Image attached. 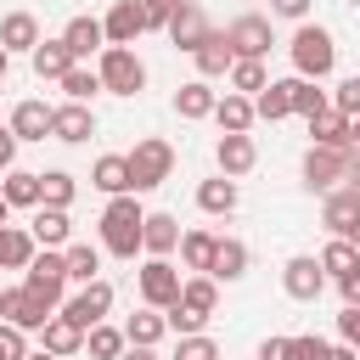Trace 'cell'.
Segmentation results:
<instances>
[{
    "label": "cell",
    "mask_w": 360,
    "mask_h": 360,
    "mask_svg": "<svg viewBox=\"0 0 360 360\" xmlns=\"http://www.w3.org/2000/svg\"><path fill=\"white\" fill-rule=\"evenodd\" d=\"M141 219H146V208L135 202V191L107 197V208H101V219H96V231H101V253H112V259H135V253H141Z\"/></svg>",
    "instance_id": "obj_1"
},
{
    "label": "cell",
    "mask_w": 360,
    "mask_h": 360,
    "mask_svg": "<svg viewBox=\"0 0 360 360\" xmlns=\"http://www.w3.org/2000/svg\"><path fill=\"white\" fill-rule=\"evenodd\" d=\"M214 309H219V281L214 276H186L180 281V298L163 309V321H169L174 338H191V332H202L214 321Z\"/></svg>",
    "instance_id": "obj_2"
},
{
    "label": "cell",
    "mask_w": 360,
    "mask_h": 360,
    "mask_svg": "<svg viewBox=\"0 0 360 360\" xmlns=\"http://www.w3.org/2000/svg\"><path fill=\"white\" fill-rule=\"evenodd\" d=\"M287 56H292V73L298 79H326L332 68H338V39L321 28V22H298L292 28V39H287Z\"/></svg>",
    "instance_id": "obj_3"
},
{
    "label": "cell",
    "mask_w": 360,
    "mask_h": 360,
    "mask_svg": "<svg viewBox=\"0 0 360 360\" xmlns=\"http://www.w3.org/2000/svg\"><path fill=\"white\" fill-rule=\"evenodd\" d=\"M124 163H129V191L141 197V191H158V186L174 174V146H169L163 135H146V141H135V146L124 152Z\"/></svg>",
    "instance_id": "obj_4"
},
{
    "label": "cell",
    "mask_w": 360,
    "mask_h": 360,
    "mask_svg": "<svg viewBox=\"0 0 360 360\" xmlns=\"http://www.w3.org/2000/svg\"><path fill=\"white\" fill-rule=\"evenodd\" d=\"M96 79H101L107 96H141L146 90V62L135 56V45H101Z\"/></svg>",
    "instance_id": "obj_5"
},
{
    "label": "cell",
    "mask_w": 360,
    "mask_h": 360,
    "mask_svg": "<svg viewBox=\"0 0 360 360\" xmlns=\"http://www.w3.org/2000/svg\"><path fill=\"white\" fill-rule=\"evenodd\" d=\"M22 287H28L45 309H62V292H68V259H62V248L34 253V259L22 264Z\"/></svg>",
    "instance_id": "obj_6"
},
{
    "label": "cell",
    "mask_w": 360,
    "mask_h": 360,
    "mask_svg": "<svg viewBox=\"0 0 360 360\" xmlns=\"http://www.w3.org/2000/svg\"><path fill=\"white\" fill-rule=\"evenodd\" d=\"M349 169H354V152L349 146H309L304 152V186L309 191H338L343 180H349Z\"/></svg>",
    "instance_id": "obj_7"
},
{
    "label": "cell",
    "mask_w": 360,
    "mask_h": 360,
    "mask_svg": "<svg viewBox=\"0 0 360 360\" xmlns=\"http://www.w3.org/2000/svg\"><path fill=\"white\" fill-rule=\"evenodd\" d=\"M225 45H231V56H270V45H276V28H270V17H259V11H242V17H231L225 28Z\"/></svg>",
    "instance_id": "obj_8"
},
{
    "label": "cell",
    "mask_w": 360,
    "mask_h": 360,
    "mask_svg": "<svg viewBox=\"0 0 360 360\" xmlns=\"http://www.w3.org/2000/svg\"><path fill=\"white\" fill-rule=\"evenodd\" d=\"M180 270H174V259H152L146 253V264L135 270V292H141V304H152V309H169L174 298H180Z\"/></svg>",
    "instance_id": "obj_9"
},
{
    "label": "cell",
    "mask_w": 360,
    "mask_h": 360,
    "mask_svg": "<svg viewBox=\"0 0 360 360\" xmlns=\"http://www.w3.org/2000/svg\"><path fill=\"white\" fill-rule=\"evenodd\" d=\"M281 292H287L292 304H315V298L326 292V270H321V259H315V253H292V259L281 264Z\"/></svg>",
    "instance_id": "obj_10"
},
{
    "label": "cell",
    "mask_w": 360,
    "mask_h": 360,
    "mask_svg": "<svg viewBox=\"0 0 360 360\" xmlns=\"http://www.w3.org/2000/svg\"><path fill=\"white\" fill-rule=\"evenodd\" d=\"M107 309H112V281H101V276H96V281H84L73 298H62V309H56V315H68L73 326H84V332H90L96 321H107Z\"/></svg>",
    "instance_id": "obj_11"
},
{
    "label": "cell",
    "mask_w": 360,
    "mask_h": 360,
    "mask_svg": "<svg viewBox=\"0 0 360 360\" xmlns=\"http://www.w3.org/2000/svg\"><path fill=\"white\" fill-rule=\"evenodd\" d=\"M321 225H326L332 236H343V242L360 248V191H354V186L326 191V202H321Z\"/></svg>",
    "instance_id": "obj_12"
},
{
    "label": "cell",
    "mask_w": 360,
    "mask_h": 360,
    "mask_svg": "<svg viewBox=\"0 0 360 360\" xmlns=\"http://www.w3.org/2000/svg\"><path fill=\"white\" fill-rule=\"evenodd\" d=\"M51 315H56V309H45L28 287H0V321H6V326H17V332H39Z\"/></svg>",
    "instance_id": "obj_13"
},
{
    "label": "cell",
    "mask_w": 360,
    "mask_h": 360,
    "mask_svg": "<svg viewBox=\"0 0 360 360\" xmlns=\"http://www.w3.org/2000/svg\"><path fill=\"white\" fill-rule=\"evenodd\" d=\"M96 135V112H90V101H62V107H51V141H62V146H84Z\"/></svg>",
    "instance_id": "obj_14"
},
{
    "label": "cell",
    "mask_w": 360,
    "mask_h": 360,
    "mask_svg": "<svg viewBox=\"0 0 360 360\" xmlns=\"http://www.w3.org/2000/svg\"><path fill=\"white\" fill-rule=\"evenodd\" d=\"M101 34H107V45H135V39L146 34L141 0H112V11L101 17Z\"/></svg>",
    "instance_id": "obj_15"
},
{
    "label": "cell",
    "mask_w": 360,
    "mask_h": 360,
    "mask_svg": "<svg viewBox=\"0 0 360 360\" xmlns=\"http://www.w3.org/2000/svg\"><path fill=\"white\" fill-rule=\"evenodd\" d=\"M163 34L174 39V51H186V56H191V51H197V45H202V39L214 34V28H208V17H202V6H197V0H186V6L174 11V22H169Z\"/></svg>",
    "instance_id": "obj_16"
},
{
    "label": "cell",
    "mask_w": 360,
    "mask_h": 360,
    "mask_svg": "<svg viewBox=\"0 0 360 360\" xmlns=\"http://www.w3.org/2000/svg\"><path fill=\"white\" fill-rule=\"evenodd\" d=\"M214 163H219V174L242 180V174L259 163V146H253V135H219V141H214Z\"/></svg>",
    "instance_id": "obj_17"
},
{
    "label": "cell",
    "mask_w": 360,
    "mask_h": 360,
    "mask_svg": "<svg viewBox=\"0 0 360 360\" xmlns=\"http://www.w3.org/2000/svg\"><path fill=\"white\" fill-rule=\"evenodd\" d=\"M174 248H180V219H174V214H163V208H158V214H146V219H141V253L169 259Z\"/></svg>",
    "instance_id": "obj_18"
},
{
    "label": "cell",
    "mask_w": 360,
    "mask_h": 360,
    "mask_svg": "<svg viewBox=\"0 0 360 360\" xmlns=\"http://www.w3.org/2000/svg\"><path fill=\"white\" fill-rule=\"evenodd\" d=\"M214 101H219V90H214L208 79H186V84L174 90V112H180L186 124H202V118H214Z\"/></svg>",
    "instance_id": "obj_19"
},
{
    "label": "cell",
    "mask_w": 360,
    "mask_h": 360,
    "mask_svg": "<svg viewBox=\"0 0 360 360\" xmlns=\"http://www.w3.org/2000/svg\"><path fill=\"white\" fill-rule=\"evenodd\" d=\"M28 236L39 242V248H68L73 242V219H68V208H34V219H28Z\"/></svg>",
    "instance_id": "obj_20"
},
{
    "label": "cell",
    "mask_w": 360,
    "mask_h": 360,
    "mask_svg": "<svg viewBox=\"0 0 360 360\" xmlns=\"http://www.w3.org/2000/svg\"><path fill=\"white\" fill-rule=\"evenodd\" d=\"M248 264H253L248 242H242V236H219V242H214V264H208V276H214V281H242Z\"/></svg>",
    "instance_id": "obj_21"
},
{
    "label": "cell",
    "mask_w": 360,
    "mask_h": 360,
    "mask_svg": "<svg viewBox=\"0 0 360 360\" xmlns=\"http://www.w3.org/2000/svg\"><path fill=\"white\" fill-rule=\"evenodd\" d=\"M62 45H68L79 62L101 56V45H107V34H101V17H68V28H62Z\"/></svg>",
    "instance_id": "obj_22"
},
{
    "label": "cell",
    "mask_w": 360,
    "mask_h": 360,
    "mask_svg": "<svg viewBox=\"0 0 360 360\" xmlns=\"http://www.w3.org/2000/svg\"><path fill=\"white\" fill-rule=\"evenodd\" d=\"M214 124H219L225 135H248V129L259 124V112H253V96H236V90H225V96L214 101Z\"/></svg>",
    "instance_id": "obj_23"
},
{
    "label": "cell",
    "mask_w": 360,
    "mask_h": 360,
    "mask_svg": "<svg viewBox=\"0 0 360 360\" xmlns=\"http://www.w3.org/2000/svg\"><path fill=\"white\" fill-rule=\"evenodd\" d=\"M6 124H11V135H17V141H45V135H51V107L28 96V101H17V107H11V118H6Z\"/></svg>",
    "instance_id": "obj_24"
},
{
    "label": "cell",
    "mask_w": 360,
    "mask_h": 360,
    "mask_svg": "<svg viewBox=\"0 0 360 360\" xmlns=\"http://www.w3.org/2000/svg\"><path fill=\"white\" fill-rule=\"evenodd\" d=\"M236 202H242V191H236V180H231V174H214V180H202V186H197V208H202V214H214V219L236 214Z\"/></svg>",
    "instance_id": "obj_25"
},
{
    "label": "cell",
    "mask_w": 360,
    "mask_h": 360,
    "mask_svg": "<svg viewBox=\"0 0 360 360\" xmlns=\"http://www.w3.org/2000/svg\"><path fill=\"white\" fill-rule=\"evenodd\" d=\"M39 349H51V354H62V360H73V354L84 349V326H73L68 315H51V321L39 326Z\"/></svg>",
    "instance_id": "obj_26"
},
{
    "label": "cell",
    "mask_w": 360,
    "mask_h": 360,
    "mask_svg": "<svg viewBox=\"0 0 360 360\" xmlns=\"http://www.w3.org/2000/svg\"><path fill=\"white\" fill-rule=\"evenodd\" d=\"M28 62H34V73H39V79H51V84H56V79H62L79 56H73V51L62 45V34H56V39H39V45L28 51Z\"/></svg>",
    "instance_id": "obj_27"
},
{
    "label": "cell",
    "mask_w": 360,
    "mask_h": 360,
    "mask_svg": "<svg viewBox=\"0 0 360 360\" xmlns=\"http://www.w3.org/2000/svg\"><path fill=\"white\" fill-rule=\"evenodd\" d=\"M0 45L17 56V51H34L39 45V17L34 11H6L0 17Z\"/></svg>",
    "instance_id": "obj_28"
},
{
    "label": "cell",
    "mask_w": 360,
    "mask_h": 360,
    "mask_svg": "<svg viewBox=\"0 0 360 360\" xmlns=\"http://www.w3.org/2000/svg\"><path fill=\"white\" fill-rule=\"evenodd\" d=\"M191 62H197V79H225V68H231L236 56H231V45H225V34L214 28V34H208V39H202V45L191 51Z\"/></svg>",
    "instance_id": "obj_29"
},
{
    "label": "cell",
    "mask_w": 360,
    "mask_h": 360,
    "mask_svg": "<svg viewBox=\"0 0 360 360\" xmlns=\"http://www.w3.org/2000/svg\"><path fill=\"white\" fill-rule=\"evenodd\" d=\"M124 338L129 343H146V349H158L163 338H169V321H163V309H152V304H141L129 321H124Z\"/></svg>",
    "instance_id": "obj_30"
},
{
    "label": "cell",
    "mask_w": 360,
    "mask_h": 360,
    "mask_svg": "<svg viewBox=\"0 0 360 360\" xmlns=\"http://www.w3.org/2000/svg\"><path fill=\"white\" fill-rule=\"evenodd\" d=\"M39 253V242L28 236V225H0V270H22Z\"/></svg>",
    "instance_id": "obj_31"
},
{
    "label": "cell",
    "mask_w": 360,
    "mask_h": 360,
    "mask_svg": "<svg viewBox=\"0 0 360 360\" xmlns=\"http://www.w3.org/2000/svg\"><path fill=\"white\" fill-rule=\"evenodd\" d=\"M90 186H96V191H107V197L129 191V163H124V152H101V158H96V169H90Z\"/></svg>",
    "instance_id": "obj_32"
},
{
    "label": "cell",
    "mask_w": 360,
    "mask_h": 360,
    "mask_svg": "<svg viewBox=\"0 0 360 360\" xmlns=\"http://www.w3.org/2000/svg\"><path fill=\"white\" fill-rule=\"evenodd\" d=\"M0 197L11 202V208H39V174L34 169H6V180H0Z\"/></svg>",
    "instance_id": "obj_33"
},
{
    "label": "cell",
    "mask_w": 360,
    "mask_h": 360,
    "mask_svg": "<svg viewBox=\"0 0 360 360\" xmlns=\"http://www.w3.org/2000/svg\"><path fill=\"white\" fill-rule=\"evenodd\" d=\"M214 231H180V264L191 270V276H208V264H214Z\"/></svg>",
    "instance_id": "obj_34"
},
{
    "label": "cell",
    "mask_w": 360,
    "mask_h": 360,
    "mask_svg": "<svg viewBox=\"0 0 360 360\" xmlns=\"http://www.w3.org/2000/svg\"><path fill=\"white\" fill-rule=\"evenodd\" d=\"M309 146H349V118L338 107H321L309 118Z\"/></svg>",
    "instance_id": "obj_35"
},
{
    "label": "cell",
    "mask_w": 360,
    "mask_h": 360,
    "mask_svg": "<svg viewBox=\"0 0 360 360\" xmlns=\"http://www.w3.org/2000/svg\"><path fill=\"white\" fill-rule=\"evenodd\" d=\"M124 349H129L124 326H107V321H96V326L84 332V354H90V360H118Z\"/></svg>",
    "instance_id": "obj_36"
},
{
    "label": "cell",
    "mask_w": 360,
    "mask_h": 360,
    "mask_svg": "<svg viewBox=\"0 0 360 360\" xmlns=\"http://www.w3.org/2000/svg\"><path fill=\"white\" fill-rule=\"evenodd\" d=\"M225 79H231V90H236V96H259V90L270 84V73H264V62H259V56H236V62L225 68Z\"/></svg>",
    "instance_id": "obj_37"
},
{
    "label": "cell",
    "mask_w": 360,
    "mask_h": 360,
    "mask_svg": "<svg viewBox=\"0 0 360 360\" xmlns=\"http://www.w3.org/2000/svg\"><path fill=\"white\" fill-rule=\"evenodd\" d=\"M253 112H259L264 124H281V118H292V96H287V79H270V84L253 96Z\"/></svg>",
    "instance_id": "obj_38"
},
{
    "label": "cell",
    "mask_w": 360,
    "mask_h": 360,
    "mask_svg": "<svg viewBox=\"0 0 360 360\" xmlns=\"http://www.w3.org/2000/svg\"><path fill=\"white\" fill-rule=\"evenodd\" d=\"M73 197H79V180L68 169H45L39 174V202L45 208H73Z\"/></svg>",
    "instance_id": "obj_39"
},
{
    "label": "cell",
    "mask_w": 360,
    "mask_h": 360,
    "mask_svg": "<svg viewBox=\"0 0 360 360\" xmlns=\"http://www.w3.org/2000/svg\"><path fill=\"white\" fill-rule=\"evenodd\" d=\"M62 259H68V281H79V287L101 276V248H90V242H68Z\"/></svg>",
    "instance_id": "obj_40"
},
{
    "label": "cell",
    "mask_w": 360,
    "mask_h": 360,
    "mask_svg": "<svg viewBox=\"0 0 360 360\" xmlns=\"http://www.w3.org/2000/svg\"><path fill=\"white\" fill-rule=\"evenodd\" d=\"M287 96H292V112H298V118H315L321 107H332V101H326V90H321L315 79H298V73L287 79Z\"/></svg>",
    "instance_id": "obj_41"
},
{
    "label": "cell",
    "mask_w": 360,
    "mask_h": 360,
    "mask_svg": "<svg viewBox=\"0 0 360 360\" xmlns=\"http://www.w3.org/2000/svg\"><path fill=\"white\" fill-rule=\"evenodd\" d=\"M360 264V248L354 242H343V236H332L326 248H321V270H326V281H338L343 270H354Z\"/></svg>",
    "instance_id": "obj_42"
},
{
    "label": "cell",
    "mask_w": 360,
    "mask_h": 360,
    "mask_svg": "<svg viewBox=\"0 0 360 360\" xmlns=\"http://www.w3.org/2000/svg\"><path fill=\"white\" fill-rule=\"evenodd\" d=\"M56 84H62V96H68V101H90V96L101 90V79H96V68H84V62H73V68H68V73H62Z\"/></svg>",
    "instance_id": "obj_43"
},
{
    "label": "cell",
    "mask_w": 360,
    "mask_h": 360,
    "mask_svg": "<svg viewBox=\"0 0 360 360\" xmlns=\"http://www.w3.org/2000/svg\"><path fill=\"white\" fill-rule=\"evenodd\" d=\"M169 360H219V343L208 338V332H191V338H180L174 343V354Z\"/></svg>",
    "instance_id": "obj_44"
},
{
    "label": "cell",
    "mask_w": 360,
    "mask_h": 360,
    "mask_svg": "<svg viewBox=\"0 0 360 360\" xmlns=\"http://www.w3.org/2000/svg\"><path fill=\"white\" fill-rule=\"evenodd\" d=\"M180 6H186V0H141V17H146V34H152V28H169Z\"/></svg>",
    "instance_id": "obj_45"
},
{
    "label": "cell",
    "mask_w": 360,
    "mask_h": 360,
    "mask_svg": "<svg viewBox=\"0 0 360 360\" xmlns=\"http://www.w3.org/2000/svg\"><path fill=\"white\" fill-rule=\"evenodd\" d=\"M326 101H332V107H338L343 118H354V112H360V73H354V79H343V84H338V90H332Z\"/></svg>",
    "instance_id": "obj_46"
},
{
    "label": "cell",
    "mask_w": 360,
    "mask_h": 360,
    "mask_svg": "<svg viewBox=\"0 0 360 360\" xmlns=\"http://www.w3.org/2000/svg\"><path fill=\"white\" fill-rule=\"evenodd\" d=\"M326 354V338L304 332V338H287V360H321Z\"/></svg>",
    "instance_id": "obj_47"
},
{
    "label": "cell",
    "mask_w": 360,
    "mask_h": 360,
    "mask_svg": "<svg viewBox=\"0 0 360 360\" xmlns=\"http://www.w3.org/2000/svg\"><path fill=\"white\" fill-rule=\"evenodd\" d=\"M0 360H28V332L0 321Z\"/></svg>",
    "instance_id": "obj_48"
},
{
    "label": "cell",
    "mask_w": 360,
    "mask_h": 360,
    "mask_svg": "<svg viewBox=\"0 0 360 360\" xmlns=\"http://www.w3.org/2000/svg\"><path fill=\"white\" fill-rule=\"evenodd\" d=\"M338 338H343L349 349H360V304H343V315H338Z\"/></svg>",
    "instance_id": "obj_49"
},
{
    "label": "cell",
    "mask_w": 360,
    "mask_h": 360,
    "mask_svg": "<svg viewBox=\"0 0 360 360\" xmlns=\"http://www.w3.org/2000/svg\"><path fill=\"white\" fill-rule=\"evenodd\" d=\"M270 11L287 17V22H304V17H309V0H270Z\"/></svg>",
    "instance_id": "obj_50"
},
{
    "label": "cell",
    "mask_w": 360,
    "mask_h": 360,
    "mask_svg": "<svg viewBox=\"0 0 360 360\" xmlns=\"http://www.w3.org/2000/svg\"><path fill=\"white\" fill-rule=\"evenodd\" d=\"M17 146H22V141L11 135V124H0V174H6L11 163H17Z\"/></svg>",
    "instance_id": "obj_51"
},
{
    "label": "cell",
    "mask_w": 360,
    "mask_h": 360,
    "mask_svg": "<svg viewBox=\"0 0 360 360\" xmlns=\"http://www.w3.org/2000/svg\"><path fill=\"white\" fill-rule=\"evenodd\" d=\"M338 292H343V304H360V264L338 276Z\"/></svg>",
    "instance_id": "obj_52"
},
{
    "label": "cell",
    "mask_w": 360,
    "mask_h": 360,
    "mask_svg": "<svg viewBox=\"0 0 360 360\" xmlns=\"http://www.w3.org/2000/svg\"><path fill=\"white\" fill-rule=\"evenodd\" d=\"M259 360H287V338H264L259 343Z\"/></svg>",
    "instance_id": "obj_53"
},
{
    "label": "cell",
    "mask_w": 360,
    "mask_h": 360,
    "mask_svg": "<svg viewBox=\"0 0 360 360\" xmlns=\"http://www.w3.org/2000/svg\"><path fill=\"white\" fill-rule=\"evenodd\" d=\"M321 360H360V349H349V343L338 338V343H326V354H321Z\"/></svg>",
    "instance_id": "obj_54"
},
{
    "label": "cell",
    "mask_w": 360,
    "mask_h": 360,
    "mask_svg": "<svg viewBox=\"0 0 360 360\" xmlns=\"http://www.w3.org/2000/svg\"><path fill=\"white\" fill-rule=\"evenodd\" d=\"M118 360H158V349H146V343H129Z\"/></svg>",
    "instance_id": "obj_55"
},
{
    "label": "cell",
    "mask_w": 360,
    "mask_h": 360,
    "mask_svg": "<svg viewBox=\"0 0 360 360\" xmlns=\"http://www.w3.org/2000/svg\"><path fill=\"white\" fill-rule=\"evenodd\" d=\"M349 152H354V158H360V112H354V118H349Z\"/></svg>",
    "instance_id": "obj_56"
},
{
    "label": "cell",
    "mask_w": 360,
    "mask_h": 360,
    "mask_svg": "<svg viewBox=\"0 0 360 360\" xmlns=\"http://www.w3.org/2000/svg\"><path fill=\"white\" fill-rule=\"evenodd\" d=\"M6 73H11V51L0 45V84H6Z\"/></svg>",
    "instance_id": "obj_57"
},
{
    "label": "cell",
    "mask_w": 360,
    "mask_h": 360,
    "mask_svg": "<svg viewBox=\"0 0 360 360\" xmlns=\"http://www.w3.org/2000/svg\"><path fill=\"white\" fill-rule=\"evenodd\" d=\"M28 360H62V354H51V349H28Z\"/></svg>",
    "instance_id": "obj_58"
},
{
    "label": "cell",
    "mask_w": 360,
    "mask_h": 360,
    "mask_svg": "<svg viewBox=\"0 0 360 360\" xmlns=\"http://www.w3.org/2000/svg\"><path fill=\"white\" fill-rule=\"evenodd\" d=\"M6 219H11V202H6V197H0V225H6Z\"/></svg>",
    "instance_id": "obj_59"
}]
</instances>
